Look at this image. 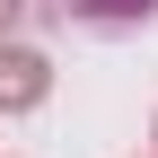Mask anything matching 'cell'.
<instances>
[{
  "label": "cell",
  "mask_w": 158,
  "mask_h": 158,
  "mask_svg": "<svg viewBox=\"0 0 158 158\" xmlns=\"http://www.w3.org/2000/svg\"><path fill=\"white\" fill-rule=\"evenodd\" d=\"M44 88H53L44 53H27V44H0V114H27V106H44Z\"/></svg>",
  "instance_id": "cell-1"
},
{
  "label": "cell",
  "mask_w": 158,
  "mask_h": 158,
  "mask_svg": "<svg viewBox=\"0 0 158 158\" xmlns=\"http://www.w3.org/2000/svg\"><path fill=\"white\" fill-rule=\"evenodd\" d=\"M18 9H27V0H0V35H9V27H18Z\"/></svg>",
  "instance_id": "cell-3"
},
{
  "label": "cell",
  "mask_w": 158,
  "mask_h": 158,
  "mask_svg": "<svg viewBox=\"0 0 158 158\" xmlns=\"http://www.w3.org/2000/svg\"><path fill=\"white\" fill-rule=\"evenodd\" d=\"M62 9L88 27H141V18H158V0H62Z\"/></svg>",
  "instance_id": "cell-2"
}]
</instances>
